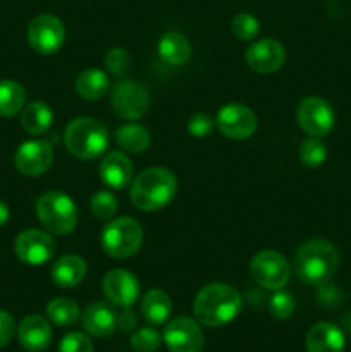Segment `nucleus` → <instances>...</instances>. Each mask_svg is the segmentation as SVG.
<instances>
[{
	"mask_svg": "<svg viewBox=\"0 0 351 352\" xmlns=\"http://www.w3.org/2000/svg\"><path fill=\"white\" fill-rule=\"evenodd\" d=\"M162 339L171 352H202L205 346L202 329L188 316H178L169 322Z\"/></svg>",
	"mask_w": 351,
	"mask_h": 352,
	"instance_id": "nucleus-12",
	"label": "nucleus"
},
{
	"mask_svg": "<svg viewBox=\"0 0 351 352\" xmlns=\"http://www.w3.org/2000/svg\"><path fill=\"white\" fill-rule=\"evenodd\" d=\"M215 126L220 133L231 140H248L255 134L258 126L253 110L241 103H227L217 112Z\"/></svg>",
	"mask_w": 351,
	"mask_h": 352,
	"instance_id": "nucleus-11",
	"label": "nucleus"
},
{
	"mask_svg": "<svg viewBox=\"0 0 351 352\" xmlns=\"http://www.w3.org/2000/svg\"><path fill=\"white\" fill-rule=\"evenodd\" d=\"M286 60V50L277 40H258L246 50V62L258 74H272L279 71Z\"/></svg>",
	"mask_w": 351,
	"mask_h": 352,
	"instance_id": "nucleus-16",
	"label": "nucleus"
},
{
	"mask_svg": "<svg viewBox=\"0 0 351 352\" xmlns=\"http://www.w3.org/2000/svg\"><path fill=\"white\" fill-rule=\"evenodd\" d=\"M76 93L85 100H98L109 91V76L100 69H86L76 79Z\"/></svg>",
	"mask_w": 351,
	"mask_h": 352,
	"instance_id": "nucleus-24",
	"label": "nucleus"
},
{
	"mask_svg": "<svg viewBox=\"0 0 351 352\" xmlns=\"http://www.w3.org/2000/svg\"><path fill=\"white\" fill-rule=\"evenodd\" d=\"M150 96L147 88L134 79H120L112 91V107L123 119L136 120L147 113Z\"/></svg>",
	"mask_w": 351,
	"mask_h": 352,
	"instance_id": "nucleus-10",
	"label": "nucleus"
},
{
	"mask_svg": "<svg viewBox=\"0 0 351 352\" xmlns=\"http://www.w3.org/2000/svg\"><path fill=\"white\" fill-rule=\"evenodd\" d=\"M9 217H10L9 206H7L6 203H3L2 199H0V227L6 226L7 220H9Z\"/></svg>",
	"mask_w": 351,
	"mask_h": 352,
	"instance_id": "nucleus-40",
	"label": "nucleus"
},
{
	"mask_svg": "<svg viewBox=\"0 0 351 352\" xmlns=\"http://www.w3.org/2000/svg\"><path fill=\"white\" fill-rule=\"evenodd\" d=\"M103 62H105V67L110 74L116 76V78H123V76L129 71L131 58L124 48L116 47L112 48V50L107 52Z\"/></svg>",
	"mask_w": 351,
	"mask_h": 352,
	"instance_id": "nucleus-34",
	"label": "nucleus"
},
{
	"mask_svg": "<svg viewBox=\"0 0 351 352\" xmlns=\"http://www.w3.org/2000/svg\"><path fill=\"white\" fill-rule=\"evenodd\" d=\"M346 339L339 327L329 322L315 323L306 333L308 352H344Z\"/></svg>",
	"mask_w": 351,
	"mask_h": 352,
	"instance_id": "nucleus-19",
	"label": "nucleus"
},
{
	"mask_svg": "<svg viewBox=\"0 0 351 352\" xmlns=\"http://www.w3.org/2000/svg\"><path fill=\"white\" fill-rule=\"evenodd\" d=\"M47 316L57 327H71L79 320V306L69 298H55L47 305Z\"/></svg>",
	"mask_w": 351,
	"mask_h": 352,
	"instance_id": "nucleus-28",
	"label": "nucleus"
},
{
	"mask_svg": "<svg viewBox=\"0 0 351 352\" xmlns=\"http://www.w3.org/2000/svg\"><path fill=\"white\" fill-rule=\"evenodd\" d=\"M14 251L23 263L38 267L50 261V258L54 256L55 241L43 230L28 229L16 237Z\"/></svg>",
	"mask_w": 351,
	"mask_h": 352,
	"instance_id": "nucleus-13",
	"label": "nucleus"
},
{
	"mask_svg": "<svg viewBox=\"0 0 351 352\" xmlns=\"http://www.w3.org/2000/svg\"><path fill=\"white\" fill-rule=\"evenodd\" d=\"M54 150L43 140L24 141L14 155V165L26 177H38L52 167Z\"/></svg>",
	"mask_w": 351,
	"mask_h": 352,
	"instance_id": "nucleus-14",
	"label": "nucleus"
},
{
	"mask_svg": "<svg viewBox=\"0 0 351 352\" xmlns=\"http://www.w3.org/2000/svg\"><path fill=\"white\" fill-rule=\"evenodd\" d=\"M296 119H298L299 127L310 138H323L334 129L336 113L327 100L319 98V96H306L298 105Z\"/></svg>",
	"mask_w": 351,
	"mask_h": 352,
	"instance_id": "nucleus-8",
	"label": "nucleus"
},
{
	"mask_svg": "<svg viewBox=\"0 0 351 352\" xmlns=\"http://www.w3.org/2000/svg\"><path fill=\"white\" fill-rule=\"evenodd\" d=\"M320 292H319V299L320 302H323L326 306H329V308H334L336 305H339L341 302V292L337 291L334 285H330L329 282H326V284L320 285Z\"/></svg>",
	"mask_w": 351,
	"mask_h": 352,
	"instance_id": "nucleus-38",
	"label": "nucleus"
},
{
	"mask_svg": "<svg viewBox=\"0 0 351 352\" xmlns=\"http://www.w3.org/2000/svg\"><path fill=\"white\" fill-rule=\"evenodd\" d=\"M69 153L81 160H93L105 153L109 146V133L102 122L92 117H78L71 120L64 133Z\"/></svg>",
	"mask_w": 351,
	"mask_h": 352,
	"instance_id": "nucleus-4",
	"label": "nucleus"
},
{
	"mask_svg": "<svg viewBox=\"0 0 351 352\" xmlns=\"http://www.w3.org/2000/svg\"><path fill=\"white\" fill-rule=\"evenodd\" d=\"M243 299L229 284L213 282L205 285L195 298L193 311L202 325L217 329L233 322L241 311Z\"/></svg>",
	"mask_w": 351,
	"mask_h": 352,
	"instance_id": "nucleus-1",
	"label": "nucleus"
},
{
	"mask_svg": "<svg viewBox=\"0 0 351 352\" xmlns=\"http://www.w3.org/2000/svg\"><path fill=\"white\" fill-rule=\"evenodd\" d=\"M158 55L169 65H182L191 57V45L184 34L169 31L158 40Z\"/></svg>",
	"mask_w": 351,
	"mask_h": 352,
	"instance_id": "nucleus-22",
	"label": "nucleus"
},
{
	"mask_svg": "<svg viewBox=\"0 0 351 352\" xmlns=\"http://www.w3.org/2000/svg\"><path fill=\"white\" fill-rule=\"evenodd\" d=\"M102 291L112 305L131 308L140 298V282L131 272L116 268L103 277Z\"/></svg>",
	"mask_w": 351,
	"mask_h": 352,
	"instance_id": "nucleus-15",
	"label": "nucleus"
},
{
	"mask_svg": "<svg viewBox=\"0 0 351 352\" xmlns=\"http://www.w3.org/2000/svg\"><path fill=\"white\" fill-rule=\"evenodd\" d=\"M295 299L289 292H284L282 289L275 291L272 294L270 301H268V309H270V315L277 320H288L291 318L292 313H295Z\"/></svg>",
	"mask_w": 351,
	"mask_h": 352,
	"instance_id": "nucleus-33",
	"label": "nucleus"
},
{
	"mask_svg": "<svg viewBox=\"0 0 351 352\" xmlns=\"http://www.w3.org/2000/svg\"><path fill=\"white\" fill-rule=\"evenodd\" d=\"M215 120L209 116V113H195L191 119L188 120V133L193 138H206L212 134Z\"/></svg>",
	"mask_w": 351,
	"mask_h": 352,
	"instance_id": "nucleus-36",
	"label": "nucleus"
},
{
	"mask_svg": "<svg viewBox=\"0 0 351 352\" xmlns=\"http://www.w3.org/2000/svg\"><path fill=\"white\" fill-rule=\"evenodd\" d=\"M344 325H346V330H348V332H351V315H350V316H346V318H344Z\"/></svg>",
	"mask_w": 351,
	"mask_h": 352,
	"instance_id": "nucleus-41",
	"label": "nucleus"
},
{
	"mask_svg": "<svg viewBox=\"0 0 351 352\" xmlns=\"http://www.w3.org/2000/svg\"><path fill=\"white\" fill-rule=\"evenodd\" d=\"M299 160L305 167H320L327 158V148L319 138L305 140L299 146Z\"/></svg>",
	"mask_w": 351,
	"mask_h": 352,
	"instance_id": "nucleus-29",
	"label": "nucleus"
},
{
	"mask_svg": "<svg viewBox=\"0 0 351 352\" xmlns=\"http://www.w3.org/2000/svg\"><path fill=\"white\" fill-rule=\"evenodd\" d=\"M116 140L123 150L131 153H141L150 146V133L140 124H124L116 133Z\"/></svg>",
	"mask_w": 351,
	"mask_h": 352,
	"instance_id": "nucleus-27",
	"label": "nucleus"
},
{
	"mask_svg": "<svg viewBox=\"0 0 351 352\" xmlns=\"http://www.w3.org/2000/svg\"><path fill=\"white\" fill-rule=\"evenodd\" d=\"M250 274L260 287L279 291L291 277V268L286 258L277 251H260L250 261Z\"/></svg>",
	"mask_w": 351,
	"mask_h": 352,
	"instance_id": "nucleus-7",
	"label": "nucleus"
},
{
	"mask_svg": "<svg viewBox=\"0 0 351 352\" xmlns=\"http://www.w3.org/2000/svg\"><path fill=\"white\" fill-rule=\"evenodd\" d=\"M162 337L151 327H143L138 329L131 337V347L136 352H155L160 347Z\"/></svg>",
	"mask_w": 351,
	"mask_h": 352,
	"instance_id": "nucleus-32",
	"label": "nucleus"
},
{
	"mask_svg": "<svg viewBox=\"0 0 351 352\" xmlns=\"http://www.w3.org/2000/svg\"><path fill=\"white\" fill-rule=\"evenodd\" d=\"M14 333H16V322L12 315L0 309V349L12 340Z\"/></svg>",
	"mask_w": 351,
	"mask_h": 352,
	"instance_id": "nucleus-37",
	"label": "nucleus"
},
{
	"mask_svg": "<svg viewBox=\"0 0 351 352\" xmlns=\"http://www.w3.org/2000/svg\"><path fill=\"white\" fill-rule=\"evenodd\" d=\"M231 30H233L234 36L237 40L251 41L260 31V21L250 12H240L234 16L233 23H231Z\"/></svg>",
	"mask_w": 351,
	"mask_h": 352,
	"instance_id": "nucleus-30",
	"label": "nucleus"
},
{
	"mask_svg": "<svg viewBox=\"0 0 351 352\" xmlns=\"http://www.w3.org/2000/svg\"><path fill=\"white\" fill-rule=\"evenodd\" d=\"M36 215L41 226L52 234H71L78 226V210L65 192L50 191L36 201Z\"/></svg>",
	"mask_w": 351,
	"mask_h": 352,
	"instance_id": "nucleus-5",
	"label": "nucleus"
},
{
	"mask_svg": "<svg viewBox=\"0 0 351 352\" xmlns=\"http://www.w3.org/2000/svg\"><path fill=\"white\" fill-rule=\"evenodd\" d=\"M141 313L150 325H164L172 313V301L162 289H151L143 296Z\"/></svg>",
	"mask_w": 351,
	"mask_h": 352,
	"instance_id": "nucleus-23",
	"label": "nucleus"
},
{
	"mask_svg": "<svg viewBox=\"0 0 351 352\" xmlns=\"http://www.w3.org/2000/svg\"><path fill=\"white\" fill-rule=\"evenodd\" d=\"M89 208L98 220H112L117 213V198L110 191H98L89 199Z\"/></svg>",
	"mask_w": 351,
	"mask_h": 352,
	"instance_id": "nucleus-31",
	"label": "nucleus"
},
{
	"mask_svg": "<svg viewBox=\"0 0 351 352\" xmlns=\"http://www.w3.org/2000/svg\"><path fill=\"white\" fill-rule=\"evenodd\" d=\"M28 41L40 55H52L62 48L65 41V28L57 16L40 14L28 26Z\"/></svg>",
	"mask_w": 351,
	"mask_h": 352,
	"instance_id": "nucleus-9",
	"label": "nucleus"
},
{
	"mask_svg": "<svg viewBox=\"0 0 351 352\" xmlns=\"http://www.w3.org/2000/svg\"><path fill=\"white\" fill-rule=\"evenodd\" d=\"M17 339L28 352H43L52 342V327L43 316L30 315L17 327Z\"/></svg>",
	"mask_w": 351,
	"mask_h": 352,
	"instance_id": "nucleus-17",
	"label": "nucleus"
},
{
	"mask_svg": "<svg viewBox=\"0 0 351 352\" xmlns=\"http://www.w3.org/2000/svg\"><path fill=\"white\" fill-rule=\"evenodd\" d=\"M58 352H93V344L85 333L71 332L61 340Z\"/></svg>",
	"mask_w": 351,
	"mask_h": 352,
	"instance_id": "nucleus-35",
	"label": "nucleus"
},
{
	"mask_svg": "<svg viewBox=\"0 0 351 352\" xmlns=\"http://www.w3.org/2000/svg\"><path fill=\"white\" fill-rule=\"evenodd\" d=\"M178 192V181L167 168L151 167L136 175L131 184L129 198L136 208L143 212H157L165 208Z\"/></svg>",
	"mask_w": 351,
	"mask_h": 352,
	"instance_id": "nucleus-3",
	"label": "nucleus"
},
{
	"mask_svg": "<svg viewBox=\"0 0 351 352\" xmlns=\"http://www.w3.org/2000/svg\"><path fill=\"white\" fill-rule=\"evenodd\" d=\"M133 174V164L123 151H109L100 164V179L110 189H124Z\"/></svg>",
	"mask_w": 351,
	"mask_h": 352,
	"instance_id": "nucleus-18",
	"label": "nucleus"
},
{
	"mask_svg": "<svg viewBox=\"0 0 351 352\" xmlns=\"http://www.w3.org/2000/svg\"><path fill=\"white\" fill-rule=\"evenodd\" d=\"M143 243V229L129 217L109 220L102 232V248L109 256L124 260L136 253Z\"/></svg>",
	"mask_w": 351,
	"mask_h": 352,
	"instance_id": "nucleus-6",
	"label": "nucleus"
},
{
	"mask_svg": "<svg viewBox=\"0 0 351 352\" xmlns=\"http://www.w3.org/2000/svg\"><path fill=\"white\" fill-rule=\"evenodd\" d=\"M136 323H138L136 315H134V313H131L127 308H126V311L120 313V315L117 316V327H120L123 330L134 329V327H136Z\"/></svg>",
	"mask_w": 351,
	"mask_h": 352,
	"instance_id": "nucleus-39",
	"label": "nucleus"
},
{
	"mask_svg": "<svg viewBox=\"0 0 351 352\" xmlns=\"http://www.w3.org/2000/svg\"><path fill=\"white\" fill-rule=\"evenodd\" d=\"M339 267V254L332 243L326 239H313L303 244L295 258V272L306 285L329 282Z\"/></svg>",
	"mask_w": 351,
	"mask_h": 352,
	"instance_id": "nucleus-2",
	"label": "nucleus"
},
{
	"mask_svg": "<svg viewBox=\"0 0 351 352\" xmlns=\"http://www.w3.org/2000/svg\"><path fill=\"white\" fill-rule=\"evenodd\" d=\"M26 91L12 79L0 81V117H14L24 109Z\"/></svg>",
	"mask_w": 351,
	"mask_h": 352,
	"instance_id": "nucleus-26",
	"label": "nucleus"
},
{
	"mask_svg": "<svg viewBox=\"0 0 351 352\" xmlns=\"http://www.w3.org/2000/svg\"><path fill=\"white\" fill-rule=\"evenodd\" d=\"M83 329L93 337H109L117 329V315L107 302H93L81 315Z\"/></svg>",
	"mask_w": 351,
	"mask_h": 352,
	"instance_id": "nucleus-20",
	"label": "nucleus"
},
{
	"mask_svg": "<svg viewBox=\"0 0 351 352\" xmlns=\"http://www.w3.org/2000/svg\"><path fill=\"white\" fill-rule=\"evenodd\" d=\"M52 120H54V112L43 102H33L26 105L23 116H21V124H23L24 131L33 136L47 133L48 127L52 126Z\"/></svg>",
	"mask_w": 351,
	"mask_h": 352,
	"instance_id": "nucleus-25",
	"label": "nucleus"
},
{
	"mask_svg": "<svg viewBox=\"0 0 351 352\" xmlns=\"http://www.w3.org/2000/svg\"><path fill=\"white\" fill-rule=\"evenodd\" d=\"M86 275V263L78 254H67L62 256L52 265L50 277L58 287L71 289L83 282Z\"/></svg>",
	"mask_w": 351,
	"mask_h": 352,
	"instance_id": "nucleus-21",
	"label": "nucleus"
}]
</instances>
